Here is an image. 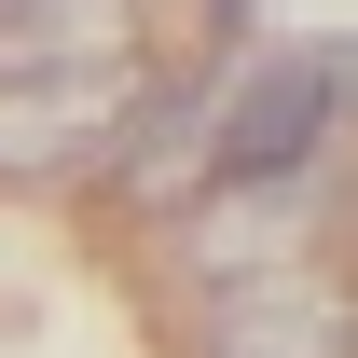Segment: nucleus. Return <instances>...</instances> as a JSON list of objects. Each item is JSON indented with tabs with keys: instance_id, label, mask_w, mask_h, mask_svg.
Returning <instances> with one entry per match:
<instances>
[{
	"instance_id": "nucleus-1",
	"label": "nucleus",
	"mask_w": 358,
	"mask_h": 358,
	"mask_svg": "<svg viewBox=\"0 0 358 358\" xmlns=\"http://www.w3.org/2000/svg\"><path fill=\"white\" fill-rule=\"evenodd\" d=\"M317 124H331V55H275L262 83L234 96V124L193 152V166H207L193 193H248V179H289V166L317 152Z\"/></svg>"
},
{
	"instance_id": "nucleus-2",
	"label": "nucleus",
	"mask_w": 358,
	"mask_h": 358,
	"mask_svg": "<svg viewBox=\"0 0 358 358\" xmlns=\"http://www.w3.org/2000/svg\"><path fill=\"white\" fill-rule=\"evenodd\" d=\"M207 358H358V317L317 275H221L207 289Z\"/></svg>"
},
{
	"instance_id": "nucleus-3",
	"label": "nucleus",
	"mask_w": 358,
	"mask_h": 358,
	"mask_svg": "<svg viewBox=\"0 0 358 358\" xmlns=\"http://www.w3.org/2000/svg\"><path fill=\"white\" fill-rule=\"evenodd\" d=\"M124 55H138V0H0V83H69Z\"/></svg>"
},
{
	"instance_id": "nucleus-4",
	"label": "nucleus",
	"mask_w": 358,
	"mask_h": 358,
	"mask_svg": "<svg viewBox=\"0 0 358 358\" xmlns=\"http://www.w3.org/2000/svg\"><path fill=\"white\" fill-rule=\"evenodd\" d=\"M96 110H110V69H69V83H0V179H42V166H83Z\"/></svg>"
},
{
	"instance_id": "nucleus-5",
	"label": "nucleus",
	"mask_w": 358,
	"mask_h": 358,
	"mask_svg": "<svg viewBox=\"0 0 358 358\" xmlns=\"http://www.w3.org/2000/svg\"><path fill=\"white\" fill-rule=\"evenodd\" d=\"M303 221H317V193L248 179V193H221V221H193V275H207V289H221V275H289Z\"/></svg>"
}]
</instances>
